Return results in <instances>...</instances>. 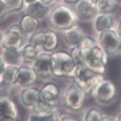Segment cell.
<instances>
[{"mask_svg": "<svg viewBox=\"0 0 121 121\" xmlns=\"http://www.w3.org/2000/svg\"><path fill=\"white\" fill-rule=\"evenodd\" d=\"M91 1H92V2H94V3H96L97 1H98V0H91Z\"/></svg>", "mask_w": 121, "mask_h": 121, "instance_id": "obj_40", "label": "cell"}, {"mask_svg": "<svg viewBox=\"0 0 121 121\" xmlns=\"http://www.w3.org/2000/svg\"><path fill=\"white\" fill-rule=\"evenodd\" d=\"M114 18L111 13H98L94 17V28L98 33L112 28Z\"/></svg>", "mask_w": 121, "mask_h": 121, "instance_id": "obj_18", "label": "cell"}, {"mask_svg": "<svg viewBox=\"0 0 121 121\" xmlns=\"http://www.w3.org/2000/svg\"><path fill=\"white\" fill-rule=\"evenodd\" d=\"M105 114L96 107H92L86 112L83 120L86 121H103Z\"/></svg>", "mask_w": 121, "mask_h": 121, "instance_id": "obj_26", "label": "cell"}, {"mask_svg": "<svg viewBox=\"0 0 121 121\" xmlns=\"http://www.w3.org/2000/svg\"><path fill=\"white\" fill-rule=\"evenodd\" d=\"M29 121H59L60 113L56 106H53L40 100L32 108Z\"/></svg>", "mask_w": 121, "mask_h": 121, "instance_id": "obj_8", "label": "cell"}, {"mask_svg": "<svg viewBox=\"0 0 121 121\" xmlns=\"http://www.w3.org/2000/svg\"><path fill=\"white\" fill-rule=\"evenodd\" d=\"M55 1H59V0H55Z\"/></svg>", "mask_w": 121, "mask_h": 121, "instance_id": "obj_41", "label": "cell"}, {"mask_svg": "<svg viewBox=\"0 0 121 121\" xmlns=\"http://www.w3.org/2000/svg\"><path fill=\"white\" fill-rule=\"evenodd\" d=\"M43 51L53 52L59 46V37L55 31L47 30L43 31L40 43Z\"/></svg>", "mask_w": 121, "mask_h": 121, "instance_id": "obj_16", "label": "cell"}, {"mask_svg": "<svg viewBox=\"0 0 121 121\" xmlns=\"http://www.w3.org/2000/svg\"><path fill=\"white\" fill-rule=\"evenodd\" d=\"M37 0H24V2L25 3H26V4H30V3H33V2Z\"/></svg>", "mask_w": 121, "mask_h": 121, "instance_id": "obj_37", "label": "cell"}, {"mask_svg": "<svg viewBox=\"0 0 121 121\" xmlns=\"http://www.w3.org/2000/svg\"><path fill=\"white\" fill-rule=\"evenodd\" d=\"M3 35H4V33H3V31L1 28H0V41L1 42L2 40H3Z\"/></svg>", "mask_w": 121, "mask_h": 121, "instance_id": "obj_36", "label": "cell"}, {"mask_svg": "<svg viewBox=\"0 0 121 121\" xmlns=\"http://www.w3.org/2000/svg\"><path fill=\"white\" fill-rule=\"evenodd\" d=\"M19 25L24 33L31 34L38 31L40 23L39 19L25 13L20 19Z\"/></svg>", "mask_w": 121, "mask_h": 121, "instance_id": "obj_19", "label": "cell"}, {"mask_svg": "<svg viewBox=\"0 0 121 121\" xmlns=\"http://www.w3.org/2000/svg\"><path fill=\"white\" fill-rule=\"evenodd\" d=\"M8 13L5 2L4 0H0V20L3 19Z\"/></svg>", "mask_w": 121, "mask_h": 121, "instance_id": "obj_30", "label": "cell"}, {"mask_svg": "<svg viewBox=\"0 0 121 121\" xmlns=\"http://www.w3.org/2000/svg\"><path fill=\"white\" fill-rule=\"evenodd\" d=\"M115 1L116 2V3H121V0H115Z\"/></svg>", "mask_w": 121, "mask_h": 121, "instance_id": "obj_39", "label": "cell"}, {"mask_svg": "<svg viewBox=\"0 0 121 121\" xmlns=\"http://www.w3.org/2000/svg\"><path fill=\"white\" fill-rule=\"evenodd\" d=\"M70 53L71 54L72 58H73L76 65L83 64V60L81 55H80V52H79L78 47L76 46L71 48V50L70 51Z\"/></svg>", "mask_w": 121, "mask_h": 121, "instance_id": "obj_29", "label": "cell"}, {"mask_svg": "<svg viewBox=\"0 0 121 121\" xmlns=\"http://www.w3.org/2000/svg\"><path fill=\"white\" fill-rule=\"evenodd\" d=\"M41 51L37 46L28 42L21 49L22 61L26 64L31 65Z\"/></svg>", "mask_w": 121, "mask_h": 121, "instance_id": "obj_22", "label": "cell"}, {"mask_svg": "<svg viewBox=\"0 0 121 121\" xmlns=\"http://www.w3.org/2000/svg\"><path fill=\"white\" fill-rule=\"evenodd\" d=\"M73 79L86 95H91L97 84L104 79L103 74L97 73L85 64L77 65Z\"/></svg>", "mask_w": 121, "mask_h": 121, "instance_id": "obj_3", "label": "cell"}, {"mask_svg": "<svg viewBox=\"0 0 121 121\" xmlns=\"http://www.w3.org/2000/svg\"><path fill=\"white\" fill-rule=\"evenodd\" d=\"M63 1L67 4H74L79 1V0H63Z\"/></svg>", "mask_w": 121, "mask_h": 121, "instance_id": "obj_33", "label": "cell"}, {"mask_svg": "<svg viewBox=\"0 0 121 121\" xmlns=\"http://www.w3.org/2000/svg\"><path fill=\"white\" fill-rule=\"evenodd\" d=\"M86 94L74 82L66 86L62 96L64 106L73 112H79L83 108Z\"/></svg>", "mask_w": 121, "mask_h": 121, "instance_id": "obj_4", "label": "cell"}, {"mask_svg": "<svg viewBox=\"0 0 121 121\" xmlns=\"http://www.w3.org/2000/svg\"><path fill=\"white\" fill-rule=\"evenodd\" d=\"M116 120H117V121H121V115H119L116 118Z\"/></svg>", "mask_w": 121, "mask_h": 121, "instance_id": "obj_38", "label": "cell"}, {"mask_svg": "<svg viewBox=\"0 0 121 121\" xmlns=\"http://www.w3.org/2000/svg\"><path fill=\"white\" fill-rule=\"evenodd\" d=\"M98 43L108 56L116 54L121 50V37L112 28L98 33Z\"/></svg>", "mask_w": 121, "mask_h": 121, "instance_id": "obj_7", "label": "cell"}, {"mask_svg": "<svg viewBox=\"0 0 121 121\" xmlns=\"http://www.w3.org/2000/svg\"><path fill=\"white\" fill-rule=\"evenodd\" d=\"M18 110L15 103L9 97H0V121H16Z\"/></svg>", "mask_w": 121, "mask_h": 121, "instance_id": "obj_14", "label": "cell"}, {"mask_svg": "<svg viewBox=\"0 0 121 121\" xmlns=\"http://www.w3.org/2000/svg\"><path fill=\"white\" fill-rule=\"evenodd\" d=\"M108 55L97 43L83 59V64L94 72L103 74L108 65Z\"/></svg>", "mask_w": 121, "mask_h": 121, "instance_id": "obj_5", "label": "cell"}, {"mask_svg": "<svg viewBox=\"0 0 121 121\" xmlns=\"http://www.w3.org/2000/svg\"><path fill=\"white\" fill-rule=\"evenodd\" d=\"M74 10L79 20L88 21L94 19L98 14L95 3L91 0H80L76 4Z\"/></svg>", "mask_w": 121, "mask_h": 121, "instance_id": "obj_11", "label": "cell"}, {"mask_svg": "<svg viewBox=\"0 0 121 121\" xmlns=\"http://www.w3.org/2000/svg\"><path fill=\"white\" fill-rule=\"evenodd\" d=\"M59 95L60 89L54 83H46L40 89V100L53 106L57 105Z\"/></svg>", "mask_w": 121, "mask_h": 121, "instance_id": "obj_12", "label": "cell"}, {"mask_svg": "<svg viewBox=\"0 0 121 121\" xmlns=\"http://www.w3.org/2000/svg\"><path fill=\"white\" fill-rule=\"evenodd\" d=\"M6 65V64L5 63L4 60H3L2 56H0V76L2 74L3 71H4Z\"/></svg>", "mask_w": 121, "mask_h": 121, "instance_id": "obj_32", "label": "cell"}, {"mask_svg": "<svg viewBox=\"0 0 121 121\" xmlns=\"http://www.w3.org/2000/svg\"><path fill=\"white\" fill-rule=\"evenodd\" d=\"M50 66L53 76L73 78L77 65L70 52L59 50L51 53Z\"/></svg>", "mask_w": 121, "mask_h": 121, "instance_id": "obj_2", "label": "cell"}, {"mask_svg": "<svg viewBox=\"0 0 121 121\" xmlns=\"http://www.w3.org/2000/svg\"><path fill=\"white\" fill-rule=\"evenodd\" d=\"M2 58L6 65L18 66L22 61L21 49L14 48H3Z\"/></svg>", "mask_w": 121, "mask_h": 121, "instance_id": "obj_21", "label": "cell"}, {"mask_svg": "<svg viewBox=\"0 0 121 121\" xmlns=\"http://www.w3.org/2000/svg\"><path fill=\"white\" fill-rule=\"evenodd\" d=\"M5 2L8 13L20 11L22 9L24 0H4Z\"/></svg>", "mask_w": 121, "mask_h": 121, "instance_id": "obj_27", "label": "cell"}, {"mask_svg": "<svg viewBox=\"0 0 121 121\" xmlns=\"http://www.w3.org/2000/svg\"><path fill=\"white\" fill-rule=\"evenodd\" d=\"M19 98L23 106L31 109L40 100V89L32 86L22 88Z\"/></svg>", "mask_w": 121, "mask_h": 121, "instance_id": "obj_17", "label": "cell"}, {"mask_svg": "<svg viewBox=\"0 0 121 121\" xmlns=\"http://www.w3.org/2000/svg\"><path fill=\"white\" fill-rule=\"evenodd\" d=\"M51 53L41 51L31 67L35 72L37 77L42 79H46L53 76L50 66Z\"/></svg>", "mask_w": 121, "mask_h": 121, "instance_id": "obj_10", "label": "cell"}, {"mask_svg": "<svg viewBox=\"0 0 121 121\" xmlns=\"http://www.w3.org/2000/svg\"><path fill=\"white\" fill-rule=\"evenodd\" d=\"M95 4L98 13H111L116 8L115 0H98Z\"/></svg>", "mask_w": 121, "mask_h": 121, "instance_id": "obj_25", "label": "cell"}, {"mask_svg": "<svg viewBox=\"0 0 121 121\" xmlns=\"http://www.w3.org/2000/svg\"><path fill=\"white\" fill-rule=\"evenodd\" d=\"M62 32L64 41L71 48L77 46L86 36L83 28L77 23Z\"/></svg>", "mask_w": 121, "mask_h": 121, "instance_id": "obj_13", "label": "cell"}, {"mask_svg": "<svg viewBox=\"0 0 121 121\" xmlns=\"http://www.w3.org/2000/svg\"><path fill=\"white\" fill-rule=\"evenodd\" d=\"M97 43H98V41H95L92 37L87 36L84 37V39L82 40L79 45L77 46L83 60L87 56V55L89 53V52L92 50V49Z\"/></svg>", "mask_w": 121, "mask_h": 121, "instance_id": "obj_24", "label": "cell"}, {"mask_svg": "<svg viewBox=\"0 0 121 121\" xmlns=\"http://www.w3.org/2000/svg\"><path fill=\"white\" fill-rule=\"evenodd\" d=\"M48 5L43 4L39 0L26 4L24 10L25 14H30L39 20L44 17L48 14Z\"/></svg>", "mask_w": 121, "mask_h": 121, "instance_id": "obj_20", "label": "cell"}, {"mask_svg": "<svg viewBox=\"0 0 121 121\" xmlns=\"http://www.w3.org/2000/svg\"><path fill=\"white\" fill-rule=\"evenodd\" d=\"M59 121H76V119L74 118L70 115H60V117H59Z\"/></svg>", "mask_w": 121, "mask_h": 121, "instance_id": "obj_31", "label": "cell"}, {"mask_svg": "<svg viewBox=\"0 0 121 121\" xmlns=\"http://www.w3.org/2000/svg\"><path fill=\"white\" fill-rule=\"evenodd\" d=\"M40 2L43 3V4H45L46 5H49V4H51L52 2L53 1V0H39Z\"/></svg>", "mask_w": 121, "mask_h": 121, "instance_id": "obj_34", "label": "cell"}, {"mask_svg": "<svg viewBox=\"0 0 121 121\" xmlns=\"http://www.w3.org/2000/svg\"><path fill=\"white\" fill-rule=\"evenodd\" d=\"M117 94V87L115 83L104 79L97 84L91 95L97 103L105 106L113 101Z\"/></svg>", "mask_w": 121, "mask_h": 121, "instance_id": "obj_6", "label": "cell"}, {"mask_svg": "<svg viewBox=\"0 0 121 121\" xmlns=\"http://www.w3.org/2000/svg\"><path fill=\"white\" fill-rule=\"evenodd\" d=\"M117 32L119 34L120 37H121V21H120L119 23L117 25Z\"/></svg>", "mask_w": 121, "mask_h": 121, "instance_id": "obj_35", "label": "cell"}, {"mask_svg": "<svg viewBox=\"0 0 121 121\" xmlns=\"http://www.w3.org/2000/svg\"><path fill=\"white\" fill-rule=\"evenodd\" d=\"M48 22L52 28L63 31L78 22L74 9L66 4H58L48 12Z\"/></svg>", "mask_w": 121, "mask_h": 121, "instance_id": "obj_1", "label": "cell"}, {"mask_svg": "<svg viewBox=\"0 0 121 121\" xmlns=\"http://www.w3.org/2000/svg\"><path fill=\"white\" fill-rule=\"evenodd\" d=\"M19 75L16 85L21 88H26L33 86L35 84L37 75L31 66H19Z\"/></svg>", "mask_w": 121, "mask_h": 121, "instance_id": "obj_15", "label": "cell"}, {"mask_svg": "<svg viewBox=\"0 0 121 121\" xmlns=\"http://www.w3.org/2000/svg\"><path fill=\"white\" fill-rule=\"evenodd\" d=\"M13 86L12 84L0 80V97H9L13 92Z\"/></svg>", "mask_w": 121, "mask_h": 121, "instance_id": "obj_28", "label": "cell"}, {"mask_svg": "<svg viewBox=\"0 0 121 121\" xmlns=\"http://www.w3.org/2000/svg\"><path fill=\"white\" fill-rule=\"evenodd\" d=\"M23 33L19 25H11L4 33L1 41L3 48L21 49L23 44Z\"/></svg>", "mask_w": 121, "mask_h": 121, "instance_id": "obj_9", "label": "cell"}, {"mask_svg": "<svg viewBox=\"0 0 121 121\" xmlns=\"http://www.w3.org/2000/svg\"><path fill=\"white\" fill-rule=\"evenodd\" d=\"M18 66L7 65L1 75V80L12 85H16L19 75Z\"/></svg>", "mask_w": 121, "mask_h": 121, "instance_id": "obj_23", "label": "cell"}]
</instances>
